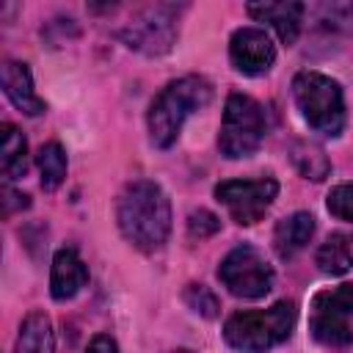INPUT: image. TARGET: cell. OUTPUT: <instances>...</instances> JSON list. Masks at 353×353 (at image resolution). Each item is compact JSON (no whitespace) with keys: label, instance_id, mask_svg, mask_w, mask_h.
<instances>
[{"label":"cell","instance_id":"ffe728a7","mask_svg":"<svg viewBox=\"0 0 353 353\" xmlns=\"http://www.w3.org/2000/svg\"><path fill=\"white\" fill-rule=\"evenodd\" d=\"M185 303L196 312V314H201V317H215L218 314V298L204 287V284H188V290H185Z\"/></svg>","mask_w":353,"mask_h":353},{"label":"cell","instance_id":"5b68a950","mask_svg":"<svg viewBox=\"0 0 353 353\" xmlns=\"http://www.w3.org/2000/svg\"><path fill=\"white\" fill-rule=\"evenodd\" d=\"M265 130H268V121H265L262 105L245 94H229L223 108L221 135H218L221 154L229 160L254 154L265 138Z\"/></svg>","mask_w":353,"mask_h":353},{"label":"cell","instance_id":"52a82bcc","mask_svg":"<svg viewBox=\"0 0 353 353\" xmlns=\"http://www.w3.org/2000/svg\"><path fill=\"white\" fill-rule=\"evenodd\" d=\"M218 279H221V284L234 298L256 301V298L270 292V287H273V268L268 265V259L262 256L259 248H254L248 243H240L218 265Z\"/></svg>","mask_w":353,"mask_h":353},{"label":"cell","instance_id":"5bb4252c","mask_svg":"<svg viewBox=\"0 0 353 353\" xmlns=\"http://www.w3.org/2000/svg\"><path fill=\"white\" fill-rule=\"evenodd\" d=\"M314 234V218L312 212H292L287 218H281L276 223V232H273V245H276V254L281 259H292L298 251H303L309 245Z\"/></svg>","mask_w":353,"mask_h":353},{"label":"cell","instance_id":"d6986e66","mask_svg":"<svg viewBox=\"0 0 353 353\" xmlns=\"http://www.w3.org/2000/svg\"><path fill=\"white\" fill-rule=\"evenodd\" d=\"M292 163L306 179H314V182H320L331 174V163H328L325 152L312 141H295L292 143Z\"/></svg>","mask_w":353,"mask_h":353},{"label":"cell","instance_id":"603a6c76","mask_svg":"<svg viewBox=\"0 0 353 353\" xmlns=\"http://www.w3.org/2000/svg\"><path fill=\"white\" fill-rule=\"evenodd\" d=\"M323 22H328L331 28H339L345 33H353V3L323 6Z\"/></svg>","mask_w":353,"mask_h":353},{"label":"cell","instance_id":"484cf974","mask_svg":"<svg viewBox=\"0 0 353 353\" xmlns=\"http://www.w3.org/2000/svg\"><path fill=\"white\" fill-rule=\"evenodd\" d=\"M171 353H193V350H171Z\"/></svg>","mask_w":353,"mask_h":353},{"label":"cell","instance_id":"7c38bea8","mask_svg":"<svg viewBox=\"0 0 353 353\" xmlns=\"http://www.w3.org/2000/svg\"><path fill=\"white\" fill-rule=\"evenodd\" d=\"M0 77H3V91H6V97L11 99V105H14L19 113H25V116H41V113L47 110L44 99L33 91V77H30V69H28L25 63H19V61H6Z\"/></svg>","mask_w":353,"mask_h":353},{"label":"cell","instance_id":"2e32d148","mask_svg":"<svg viewBox=\"0 0 353 353\" xmlns=\"http://www.w3.org/2000/svg\"><path fill=\"white\" fill-rule=\"evenodd\" d=\"M0 171H3L6 179H19L28 171V141L14 124H3Z\"/></svg>","mask_w":353,"mask_h":353},{"label":"cell","instance_id":"3957f363","mask_svg":"<svg viewBox=\"0 0 353 353\" xmlns=\"http://www.w3.org/2000/svg\"><path fill=\"white\" fill-rule=\"evenodd\" d=\"M298 320V306L292 301H279L270 309L234 312L223 323V339L243 353H265L281 345Z\"/></svg>","mask_w":353,"mask_h":353},{"label":"cell","instance_id":"8992f818","mask_svg":"<svg viewBox=\"0 0 353 353\" xmlns=\"http://www.w3.org/2000/svg\"><path fill=\"white\" fill-rule=\"evenodd\" d=\"M309 331L328 347H347L353 342V284L328 287L312 298Z\"/></svg>","mask_w":353,"mask_h":353},{"label":"cell","instance_id":"e0dca14e","mask_svg":"<svg viewBox=\"0 0 353 353\" xmlns=\"http://www.w3.org/2000/svg\"><path fill=\"white\" fill-rule=\"evenodd\" d=\"M314 262L325 276H342L353 268V251H350V245L342 234H334L317 248Z\"/></svg>","mask_w":353,"mask_h":353},{"label":"cell","instance_id":"ba28073f","mask_svg":"<svg viewBox=\"0 0 353 353\" xmlns=\"http://www.w3.org/2000/svg\"><path fill=\"white\" fill-rule=\"evenodd\" d=\"M279 193V182L270 176L262 179H226L215 185V199L229 210V215L240 226H251L262 221Z\"/></svg>","mask_w":353,"mask_h":353},{"label":"cell","instance_id":"30bf717a","mask_svg":"<svg viewBox=\"0 0 353 353\" xmlns=\"http://www.w3.org/2000/svg\"><path fill=\"white\" fill-rule=\"evenodd\" d=\"M229 58L240 74L259 77L270 72L276 61V47L262 28H237L229 39Z\"/></svg>","mask_w":353,"mask_h":353},{"label":"cell","instance_id":"4fadbf2b","mask_svg":"<svg viewBox=\"0 0 353 353\" xmlns=\"http://www.w3.org/2000/svg\"><path fill=\"white\" fill-rule=\"evenodd\" d=\"M303 3H251L248 6V14L256 19V22H268L279 39L290 47L295 44L298 33H301V22H303Z\"/></svg>","mask_w":353,"mask_h":353},{"label":"cell","instance_id":"44dd1931","mask_svg":"<svg viewBox=\"0 0 353 353\" xmlns=\"http://www.w3.org/2000/svg\"><path fill=\"white\" fill-rule=\"evenodd\" d=\"M325 207H328V212H331L334 218L353 223V185L345 182V185L331 188V193H328V199H325Z\"/></svg>","mask_w":353,"mask_h":353},{"label":"cell","instance_id":"d4e9b609","mask_svg":"<svg viewBox=\"0 0 353 353\" xmlns=\"http://www.w3.org/2000/svg\"><path fill=\"white\" fill-rule=\"evenodd\" d=\"M3 196H6V199H3V212H6V215H11L14 207H19V210L28 207V196H25V193H14L11 188H6Z\"/></svg>","mask_w":353,"mask_h":353},{"label":"cell","instance_id":"cb8c5ba5","mask_svg":"<svg viewBox=\"0 0 353 353\" xmlns=\"http://www.w3.org/2000/svg\"><path fill=\"white\" fill-rule=\"evenodd\" d=\"M85 353H119V345H116L113 336H108V334H97V336L88 342Z\"/></svg>","mask_w":353,"mask_h":353},{"label":"cell","instance_id":"7402d4cb","mask_svg":"<svg viewBox=\"0 0 353 353\" xmlns=\"http://www.w3.org/2000/svg\"><path fill=\"white\" fill-rule=\"evenodd\" d=\"M218 229H221V221H218V215H212L210 210H193V212L188 215V234L196 237V240L212 237Z\"/></svg>","mask_w":353,"mask_h":353},{"label":"cell","instance_id":"6da1fadb","mask_svg":"<svg viewBox=\"0 0 353 353\" xmlns=\"http://www.w3.org/2000/svg\"><path fill=\"white\" fill-rule=\"evenodd\" d=\"M121 234L141 251H157L171 232V201L152 179L130 182L116 204Z\"/></svg>","mask_w":353,"mask_h":353},{"label":"cell","instance_id":"277c9868","mask_svg":"<svg viewBox=\"0 0 353 353\" xmlns=\"http://www.w3.org/2000/svg\"><path fill=\"white\" fill-rule=\"evenodd\" d=\"M292 97L303 121L328 138H336L345 127V97L336 80L320 72H298L292 77Z\"/></svg>","mask_w":353,"mask_h":353},{"label":"cell","instance_id":"9c48e42d","mask_svg":"<svg viewBox=\"0 0 353 353\" xmlns=\"http://www.w3.org/2000/svg\"><path fill=\"white\" fill-rule=\"evenodd\" d=\"M121 41L143 55H163L176 41V17L171 6H154L121 28Z\"/></svg>","mask_w":353,"mask_h":353},{"label":"cell","instance_id":"ac0fdd59","mask_svg":"<svg viewBox=\"0 0 353 353\" xmlns=\"http://www.w3.org/2000/svg\"><path fill=\"white\" fill-rule=\"evenodd\" d=\"M36 165L41 174V188L44 190H55L61 188V182L66 179V152L58 141H50L39 149L36 154Z\"/></svg>","mask_w":353,"mask_h":353},{"label":"cell","instance_id":"8fae6325","mask_svg":"<svg viewBox=\"0 0 353 353\" xmlns=\"http://www.w3.org/2000/svg\"><path fill=\"white\" fill-rule=\"evenodd\" d=\"M85 284H88V268L80 259V254L74 248L55 251L52 270H50V292H52V298L55 301H69Z\"/></svg>","mask_w":353,"mask_h":353},{"label":"cell","instance_id":"7a4b0ae2","mask_svg":"<svg viewBox=\"0 0 353 353\" xmlns=\"http://www.w3.org/2000/svg\"><path fill=\"white\" fill-rule=\"evenodd\" d=\"M212 99V85L199 77V74H185L179 80H171L149 105L146 113V127H149V138L157 149H168L179 132L182 124L190 113L201 110L204 105H210Z\"/></svg>","mask_w":353,"mask_h":353},{"label":"cell","instance_id":"9a60e30c","mask_svg":"<svg viewBox=\"0 0 353 353\" xmlns=\"http://www.w3.org/2000/svg\"><path fill=\"white\" fill-rule=\"evenodd\" d=\"M14 353H55V331L44 312H30L22 320Z\"/></svg>","mask_w":353,"mask_h":353}]
</instances>
